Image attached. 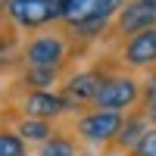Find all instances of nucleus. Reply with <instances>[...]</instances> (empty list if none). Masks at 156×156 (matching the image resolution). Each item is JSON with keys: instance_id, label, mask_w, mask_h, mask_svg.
I'll use <instances>...</instances> for the list:
<instances>
[{"instance_id": "f257e3e1", "label": "nucleus", "mask_w": 156, "mask_h": 156, "mask_svg": "<svg viewBox=\"0 0 156 156\" xmlns=\"http://www.w3.org/2000/svg\"><path fill=\"white\" fill-rule=\"evenodd\" d=\"M84 50L81 41H75L66 25L31 31L22 44V66H44V69H62L69 72L78 53Z\"/></svg>"}, {"instance_id": "f03ea898", "label": "nucleus", "mask_w": 156, "mask_h": 156, "mask_svg": "<svg viewBox=\"0 0 156 156\" xmlns=\"http://www.w3.org/2000/svg\"><path fill=\"white\" fill-rule=\"evenodd\" d=\"M125 3L128 0H66L59 25H66L72 31V37L81 41L84 47L90 41H106L115 12Z\"/></svg>"}, {"instance_id": "7ed1b4c3", "label": "nucleus", "mask_w": 156, "mask_h": 156, "mask_svg": "<svg viewBox=\"0 0 156 156\" xmlns=\"http://www.w3.org/2000/svg\"><path fill=\"white\" fill-rule=\"evenodd\" d=\"M125 115L122 109H103V106H87L81 112H75L72 119V134L78 144L84 147H103L109 150V144L115 140V134L122 131L125 125Z\"/></svg>"}, {"instance_id": "20e7f679", "label": "nucleus", "mask_w": 156, "mask_h": 156, "mask_svg": "<svg viewBox=\"0 0 156 156\" xmlns=\"http://www.w3.org/2000/svg\"><path fill=\"white\" fill-rule=\"evenodd\" d=\"M115 69H122V66H115ZM109 72H112V66L106 69L103 62L87 66V69H69L66 72V78H62V84H59V94L66 97L72 115L87 109V106H94V97H97V90L103 87V81H106Z\"/></svg>"}, {"instance_id": "39448f33", "label": "nucleus", "mask_w": 156, "mask_h": 156, "mask_svg": "<svg viewBox=\"0 0 156 156\" xmlns=\"http://www.w3.org/2000/svg\"><path fill=\"white\" fill-rule=\"evenodd\" d=\"M62 3L66 0H6L3 12L9 16V22L22 31H41L50 25H59L62 19Z\"/></svg>"}, {"instance_id": "423d86ee", "label": "nucleus", "mask_w": 156, "mask_h": 156, "mask_svg": "<svg viewBox=\"0 0 156 156\" xmlns=\"http://www.w3.org/2000/svg\"><path fill=\"white\" fill-rule=\"evenodd\" d=\"M140 90H144V81L134 78L128 69H112L106 75L103 87L97 90L94 97V106H103V109H137L140 106Z\"/></svg>"}, {"instance_id": "0eeeda50", "label": "nucleus", "mask_w": 156, "mask_h": 156, "mask_svg": "<svg viewBox=\"0 0 156 156\" xmlns=\"http://www.w3.org/2000/svg\"><path fill=\"white\" fill-rule=\"evenodd\" d=\"M115 62L128 72H153L156 69V25L115 44Z\"/></svg>"}, {"instance_id": "6e6552de", "label": "nucleus", "mask_w": 156, "mask_h": 156, "mask_svg": "<svg viewBox=\"0 0 156 156\" xmlns=\"http://www.w3.org/2000/svg\"><path fill=\"white\" fill-rule=\"evenodd\" d=\"M16 109L22 115H37V119H50V122H62L66 115H72L66 97L56 90H44V87H19L16 97Z\"/></svg>"}, {"instance_id": "1a4fd4ad", "label": "nucleus", "mask_w": 156, "mask_h": 156, "mask_svg": "<svg viewBox=\"0 0 156 156\" xmlns=\"http://www.w3.org/2000/svg\"><path fill=\"white\" fill-rule=\"evenodd\" d=\"M153 25H156V12L147 3H140V0H128V3L115 12L106 41L109 44H119V41H125V37H131V34L144 31V28H153Z\"/></svg>"}, {"instance_id": "9d476101", "label": "nucleus", "mask_w": 156, "mask_h": 156, "mask_svg": "<svg viewBox=\"0 0 156 156\" xmlns=\"http://www.w3.org/2000/svg\"><path fill=\"white\" fill-rule=\"evenodd\" d=\"M147 128H150V119H147V112L144 109H128V115H125V125H122V131L115 134V140L109 144V150L112 153H122V156H128L134 147H137V140L147 134Z\"/></svg>"}, {"instance_id": "9b49d317", "label": "nucleus", "mask_w": 156, "mask_h": 156, "mask_svg": "<svg viewBox=\"0 0 156 156\" xmlns=\"http://www.w3.org/2000/svg\"><path fill=\"white\" fill-rule=\"evenodd\" d=\"M12 128H16V131L28 140V144H37V147L47 144V140L59 131L56 122H50V119H37V115H22V119L12 125Z\"/></svg>"}, {"instance_id": "f8f14e48", "label": "nucleus", "mask_w": 156, "mask_h": 156, "mask_svg": "<svg viewBox=\"0 0 156 156\" xmlns=\"http://www.w3.org/2000/svg\"><path fill=\"white\" fill-rule=\"evenodd\" d=\"M41 156H78V140H75V134L59 128L47 144H41Z\"/></svg>"}, {"instance_id": "ddd939ff", "label": "nucleus", "mask_w": 156, "mask_h": 156, "mask_svg": "<svg viewBox=\"0 0 156 156\" xmlns=\"http://www.w3.org/2000/svg\"><path fill=\"white\" fill-rule=\"evenodd\" d=\"M0 156H28V140L16 128H0Z\"/></svg>"}, {"instance_id": "4468645a", "label": "nucleus", "mask_w": 156, "mask_h": 156, "mask_svg": "<svg viewBox=\"0 0 156 156\" xmlns=\"http://www.w3.org/2000/svg\"><path fill=\"white\" fill-rule=\"evenodd\" d=\"M128 156H156V125L147 128V134L137 140V147L128 153Z\"/></svg>"}, {"instance_id": "2eb2a0df", "label": "nucleus", "mask_w": 156, "mask_h": 156, "mask_svg": "<svg viewBox=\"0 0 156 156\" xmlns=\"http://www.w3.org/2000/svg\"><path fill=\"white\" fill-rule=\"evenodd\" d=\"M140 106H156V69L144 78V90H140Z\"/></svg>"}, {"instance_id": "dca6fc26", "label": "nucleus", "mask_w": 156, "mask_h": 156, "mask_svg": "<svg viewBox=\"0 0 156 156\" xmlns=\"http://www.w3.org/2000/svg\"><path fill=\"white\" fill-rule=\"evenodd\" d=\"M140 109L147 112V119H150V125H156V106H140Z\"/></svg>"}, {"instance_id": "f3484780", "label": "nucleus", "mask_w": 156, "mask_h": 156, "mask_svg": "<svg viewBox=\"0 0 156 156\" xmlns=\"http://www.w3.org/2000/svg\"><path fill=\"white\" fill-rule=\"evenodd\" d=\"M140 3H147V6H150V9L156 12V0H140Z\"/></svg>"}, {"instance_id": "a211bd4d", "label": "nucleus", "mask_w": 156, "mask_h": 156, "mask_svg": "<svg viewBox=\"0 0 156 156\" xmlns=\"http://www.w3.org/2000/svg\"><path fill=\"white\" fill-rule=\"evenodd\" d=\"M78 156H94V153H84V150H78Z\"/></svg>"}, {"instance_id": "6ab92c4d", "label": "nucleus", "mask_w": 156, "mask_h": 156, "mask_svg": "<svg viewBox=\"0 0 156 156\" xmlns=\"http://www.w3.org/2000/svg\"><path fill=\"white\" fill-rule=\"evenodd\" d=\"M3 3H6V0H0V9H3Z\"/></svg>"}]
</instances>
